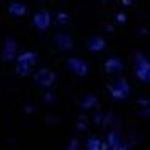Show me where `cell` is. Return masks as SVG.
<instances>
[{"instance_id":"6da1fadb","label":"cell","mask_w":150,"mask_h":150,"mask_svg":"<svg viewBox=\"0 0 150 150\" xmlns=\"http://www.w3.org/2000/svg\"><path fill=\"white\" fill-rule=\"evenodd\" d=\"M36 54L35 52H22L16 60V67H18V73L21 76H27L29 73L33 70L36 63Z\"/></svg>"},{"instance_id":"7a4b0ae2","label":"cell","mask_w":150,"mask_h":150,"mask_svg":"<svg viewBox=\"0 0 150 150\" xmlns=\"http://www.w3.org/2000/svg\"><path fill=\"white\" fill-rule=\"evenodd\" d=\"M54 81H55L54 71L47 70V68H44V70H40V71L35 74V82L38 84V86L49 87V86H52V84H54Z\"/></svg>"},{"instance_id":"3957f363","label":"cell","mask_w":150,"mask_h":150,"mask_svg":"<svg viewBox=\"0 0 150 150\" xmlns=\"http://www.w3.org/2000/svg\"><path fill=\"white\" fill-rule=\"evenodd\" d=\"M33 25H35V29H38V30H47L49 29V25H51V14L47 13V11H38V13H35L33 16Z\"/></svg>"},{"instance_id":"277c9868","label":"cell","mask_w":150,"mask_h":150,"mask_svg":"<svg viewBox=\"0 0 150 150\" xmlns=\"http://www.w3.org/2000/svg\"><path fill=\"white\" fill-rule=\"evenodd\" d=\"M8 13L14 18H22V16L27 14V6L21 2H13L8 5Z\"/></svg>"},{"instance_id":"5b68a950","label":"cell","mask_w":150,"mask_h":150,"mask_svg":"<svg viewBox=\"0 0 150 150\" xmlns=\"http://www.w3.org/2000/svg\"><path fill=\"white\" fill-rule=\"evenodd\" d=\"M16 41L14 40H6L5 46H3V60H11L16 55Z\"/></svg>"},{"instance_id":"8992f818","label":"cell","mask_w":150,"mask_h":150,"mask_svg":"<svg viewBox=\"0 0 150 150\" xmlns=\"http://www.w3.org/2000/svg\"><path fill=\"white\" fill-rule=\"evenodd\" d=\"M55 44L59 46V49L60 51H67V49H70V47L73 46V41H71V38L68 35H65V33H59V35H55Z\"/></svg>"},{"instance_id":"52a82bcc","label":"cell","mask_w":150,"mask_h":150,"mask_svg":"<svg viewBox=\"0 0 150 150\" xmlns=\"http://www.w3.org/2000/svg\"><path fill=\"white\" fill-rule=\"evenodd\" d=\"M68 67H70V70L76 71L78 74H86L87 73V65L79 59H70L68 60Z\"/></svg>"}]
</instances>
